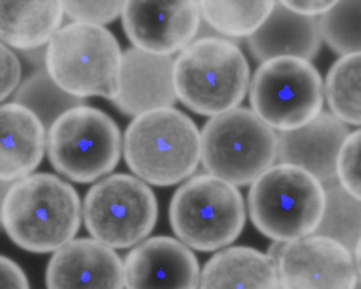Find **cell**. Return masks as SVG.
I'll return each instance as SVG.
<instances>
[{"instance_id": "obj_22", "label": "cell", "mask_w": 361, "mask_h": 289, "mask_svg": "<svg viewBox=\"0 0 361 289\" xmlns=\"http://www.w3.org/2000/svg\"><path fill=\"white\" fill-rule=\"evenodd\" d=\"M323 187L324 209L313 234L334 240L353 253L360 245V200L350 195L338 180Z\"/></svg>"}, {"instance_id": "obj_6", "label": "cell", "mask_w": 361, "mask_h": 289, "mask_svg": "<svg viewBox=\"0 0 361 289\" xmlns=\"http://www.w3.org/2000/svg\"><path fill=\"white\" fill-rule=\"evenodd\" d=\"M169 218L174 233L185 245L209 252L237 239L246 211L235 185L207 173L191 178L176 190Z\"/></svg>"}, {"instance_id": "obj_18", "label": "cell", "mask_w": 361, "mask_h": 289, "mask_svg": "<svg viewBox=\"0 0 361 289\" xmlns=\"http://www.w3.org/2000/svg\"><path fill=\"white\" fill-rule=\"evenodd\" d=\"M321 42L317 19L298 15L279 1H275L260 27L247 38L250 53L261 63L283 56L310 61L318 54Z\"/></svg>"}, {"instance_id": "obj_4", "label": "cell", "mask_w": 361, "mask_h": 289, "mask_svg": "<svg viewBox=\"0 0 361 289\" xmlns=\"http://www.w3.org/2000/svg\"><path fill=\"white\" fill-rule=\"evenodd\" d=\"M122 54L104 27L73 22L60 27L48 42L44 63L51 79L69 94L112 101L119 91Z\"/></svg>"}, {"instance_id": "obj_30", "label": "cell", "mask_w": 361, "mask_h": 289, "mask_svg": "<svg viewBox=\"0 0 361 289\" xmlns=\"http://www.w3.org/2000/svg\"><path fill=\"white\" fill-rule=\"evenodd\" d=\"M289 11L302 16L322 15L332 8L337 1H279Z\"/></svg>"}, {"instance_id": "obj_10", "label": "cell", "mask_w": 361, "mask_h": 289, "mask_svg": "<svg viewBox=\"0 0 361 289\" xmlns=\"http://www.w3.org/2000/svg\"><path fill=\"white\" fill-rule=\"evenodd\" d=\"M83 214L86 228L96 240L109 247L126 248L149 234L158 207L154 192L144 182L117 173L89 190Z\"/></svg>"}, {"instance_id": "obj_2", "label": "cell", "mask_w": 361, "mask_h": 289, "mask_svg": "<svg viewBox=\"0 0 361 289\" xmlns=\"http://www.w3.org/2000/svg\"><path fill=\"white\" fill-rule=\"evenodd\" d=\"M173 77L177 99L192 111L212 117L238 107L250 81L240 48L219 36L200 37L182 49Z\"/></svg>"}, {"instance_id": "obj_1", "label": "cell", "mask_w": 361, "mask_h": 289, "mask_svg": "<svg viewBox=\"0 0 361 289\" xmlns=\"http://www.w3.org/2000/svg\"><path fill=\"white\" fill-rule=\"evenodd\" d=\"M80 221L76 190L48 173L30 174L12 183L0 209V222L11 240L34 253L53 252L70 242Z\"/></svg>"}, {"instance_id": "obj_11", "label": "cell", "mask_w": 361, "mask_h": 289, "mask_svg": "<svg viewBox=\"0 0 361 289\" xmlns=\"http://www.w3.org/2000/svg\"><path fill=\"white\" fill-rule=\"evenodd\" d=\"M280 289H357L353 254L331 238L312 234L284 242L276 260Z\"/></svg>"}, {"instance_id": "obj_25", "label": "cell", "mask_w": 361, "mask_h": 289, "mask_svg": "<svg viewBox=\"0 0 361 289\" xmlns=\"http://www.w3.org/2000/svg\"><path fill=\"white\" fill-rule=\"evenodd\" d=\"M360 1H339L317 20L322 40L344 56L360 52Z\"/></svg>"}, {"instance_id": "obj_5", "label": "cell", "mask_w": 361, "mask_h": 289, "mask_svg": "<svg viewBox=\"0 0 361 289\" xmlns=\"http://www.w3.org/2000/svg\"><path fill=\"white\" fill-rule=\"evenodd\" d=\"M322 184L303 168L290 164L271 166L250 188L248 211L265 236L287 242L312 235L323 214Z\"/></svg>"}, {"instance_id": "obj_28", "label": "cell", "mask_w": 361, "mask_h": 289, "mask_svg": "<svg viewBox=\"0 0 361 289\" xmlns=\"http://www.w3.org/2000/svg\"><path fill=\"white\" fill-rule=\"evenodd\" d=\"M21 66L16 55L0 42V103L18 86Z\"/></svg>"}, {"instance_id": "obj_20", "label": "cell", "mask_w": 361, "mask_h": 289, "mask_svg": "<svg viewBox=\"0 0 361 289\" xmlns=\"http://www.w3.org/2000/svg\"><path fill=\"white\" fill-rule=\"evenodd\" d=\"M61 1H0V40L22 51L43 47L59 29Z\"/></svg>"}, {"instance_id": "obj_17", "label": "cell", "mask_w": 361, "mask_h": 289, "mask_svg": "<svg viewBox=\"0 0 361 289\" xmlns=\"http://www.w3.org/2000/svg\"><path fill=\"white\" fill-rule=\"evenodd\" d=\"M46 130L26 107L13 102L0 105V180L13 183L39 165L47 147Z\"/></svg>"}, {"instance_id": "obj_23", "label": "cell", "mask_w": 361, "mask_h": 289, "mask_svg": "<svg viewBox=\"0 0 361 289\" xmlns=\"http://www.w3.org/2000/svg\"><path fill=\"white\" fill-rule=\"evenodd\" d=\"M360 52L341 56L329 69L324 94L331 111L345 124L360 125Z\"/></svg>"}, {"instance_id": "obj_32", "label": "cell", "mask_w": 361, "mask_h": 289, "mask_svg": "<svg viewBox=\"0 0 361 289\" xmlns=\"http://www.w3.org/2000/svg\"><path fill=\"white\" fill-rule=\"evenodd\" d=\"M357 289H360V286Z\"/></svg>"}, {"instance_id": "obj_14", "label": "cell", "mask_w": 361, "mask_h": 289, "mask_svg": "<svg viewBox=\"0 0 361 289\" xmlns=\"http://www.w3.org/2000/svg\"><path fill=\"white\" fill-rule=\"evenodd\" d=\"M45 278L47 289H123V264L111 247L79 238L56 251Z\"/></svg>"}, {"instance_id": "obj_16", "label": "cell", "mask_w": 361, "mask_h": 289, "mask_svg": "<svg viewBox=\"0 0 361 289\" xmlns=\"http://www.w3.org/2000/svg\"><path fill=\"white\" fill-rule=\"evenodd\" d=\"M347 125L328 111L307 124L277 135L276 158L281 164L303 168L323 185L337 180L336 162L350 133Z\"/></svg>"}, {"instance_id": "obj_26", "label": "cell", "mask_w": 361, "mask_h": 289, "mask_svg": "<svg viewBox=\"0 0 361 289\" xmlns=\"http://www.w3.org/2000/svg\"><path fill=\"white\" fill-rule=\"evenodd\" d=\"M360 130L349 133L343 142L336 162V179L350 195L360 200Z\"/></svg>"}, {"instance_id": "obj_19", "label": "cell", "mask_w": 361, "mask_h": 289, "mask_svg": "<svg viewBox=\"0 0 361 289\" xmlns=\"http://www.w3.org/2000/svg\"><path fill=\"white\" fill-rule=\"evenodd\" d=\"M200 289H280L276 262L247 246H232L214 254L200 276Z\"/></svg>"}, {"instance_id": "obj_13", "label": "cell", "mask_w": 361, "mask_h": 289, "mask_svg": "<svg viewBox=\"0 0 361 289\" xmlns=\"http://www.w3.org/2000/svg\"><path fill=\"white\" fill-rule=\"evenodd\" d=\"M126 289H197L200 268L193 252L168 236L147 239L123 264Z\"/></svg>"}, {"instance_id": "obj_27", "label": "cell", "mask_w": 361, "mask_h": 289, "mask_svg": "<svg viewBox=\"0 0 361 289\" xmlns=\"http://www.w3.org/2000/svg\"><path fill=\"white\" fill-rule=\"evenodd\" d=\"M63 13L73 22L102 26L121 15L125 1H62Z\"/></svg>"}, {"instance_id": "obj_7", "label": "cell", "mask_w": 361, "mask_h": 289, "mask_svg": "<svg viewBox=\"0 0 361 289\" xmlns=\"http://www.w3.org/2000/svg\"><path fill=\"white\" fill-rule=\"evenodd\" d=\"M200 139L206 171L235 186L252 183L276 159V133L246 107L212 116Z\"/></svg>"}, {"instance_id": "obj_29", "label": "cell", "mask_w": 361, "mask_h": 289, "mask_svg": "<svg viewBox=\"0 0 361 289\" xmlns=\"http://www.w3.org/2000/svg\"><path fill=\"white\" fill-rule=\"evenodd\" d=\"M0 289H30L21 267L11 259L0 254Z\"/></svg>"}, {"instance_id": "obj_21", "label": "cell", "mask_w": 361, "mask_h": 289, "mask_svg": "<svg viewBox=\"0 0 361 289\" xmlns=\"http://www.w3.org/2000/svg\"><path fill=\"white\" fill-rule=\"evenodd\" d=\"M201 17L227 37L247 38L271 13L275 1H200Z\"/></svg>"}, {"instance_id": "obj_9", "label": "cell", "mask_w": 361, "mask_h": 289, "mask_svg": "<svg viewBox=\"0 0 361 289\" xmlns=\"http://www.w3.org/2000/svg\"><path fill=\"white\" fill-rule=\"evenodd\" d=\"M252 111L273 130L298 128L324 104V83L310 61L289 56L262 62L249 85Z\"/></svg>"}, {"instance_id": "obj_3", "label": "cell", "mask_w": 361, "mask_h": 289, "mask_svg": "<svg viewBox=\"0 0 361 289\" xmlns=\"http://www.w3.org/2000/svg\"><path fill=\"white\" fill-rule=\"evenodd\" d=\"M122 144L130 170L158 186L185 179L195 171L201 159L197 125L187 114L173 107L135 116L126 130Z\"/></svg>"}, {"instance_id": "obj_12", "label": "cell", "mask_w": 361, "mask_h": 289, "mask_svg": "<svg viewBox=\"0 0 361 289\" xmlns=\"http://www.w3.org/2000/svg\"><path fill=\"white\" fill-rule=\"evenodd\" d=\"M121 16L134 47L163 56L191 43L202 18L197 1H127Z\"/></svg>"}, {"instance_id": "obj_24", "label": "cell", "mask_w": 361, "mask_h": 289, "mask_svg": "<svg viewBox=\"0 0 361 289\" xmlns=\"http://www.w3.org/2000/svg\"><path fill=\"white\" fill-rule=\"evenodd\" d=\"M13 101L30 110L46 130L63 113L85 102L84 99L63 91L42 68L32 72L19 83Z\"/></svg>"}, {"instance_id": "obj_8", "label": "cell", "mask_w": 361, "mask_h": 289, "mask_svg": "<svg viewBox=\"0 0 361 289\" xmlns=\"http://www.w3.org/2000/svg\"><path fill=\"white\" fill-rule=\"evenodd\" d=\"M47 131L51 164L73 181L92 182L111 171L120 159V129L99 109L85 104L73 107L59 116Z\"/></svg>"}, {"instance_id": "obj_31", "label": "cell", "mask_w": 361, "mask_h": 289, "mask_svg": "<svg viewBox=\"0 0 361 289\" xmlns=\"http://www.w3.org/2000/svg\"><path fill=\"white\" fill-rule=\"evenodd\" d=\"M12 183H7L0 180V209L4 197Z\"/></svg>"}, {"instance_id": "obj_15", "label": "cell", "mask_w": 361, "mask_h": 289, "mask_svg": "<svg viewBox=\"0 0 361 289\" xmlns=\"http://www.w3.org/2000/svg\"><path fill=\"white\" fill-rule=\"evenodd\" d=\"M173 62L171 56L127 49L122 54L119 91L112 100L114 106L122 113L133 116L173 107L177 100Z\"/></svg>"}]
</instances>
